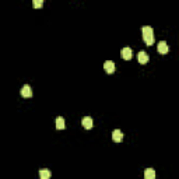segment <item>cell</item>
<instances>
[{
	"label": "cell",
	"instance_id": "9",
	"mask_svg": "<svg viewBox=\"0 0 179 179\" xmlns=\"http://www.w3.org/2000/svg\"><path fill=\"white\" fill-rule=\"evenodd\" d=\"M55 126H56V129H59V130L64 129V119H63V117H62V116L56 117V119H55Z\"/></svg>",
	"mask_w": 179,
	"mask_h": 179
},
{
	"label": "cell",
	"instance_id": "5",
	"mask_svg": "<svg viewBox=\"0 0 179 179\" xmlns=\"http://www.w3.org/2000/svg\"><path fill=\"white\" fill-rule=\"evenodd\" d=\"M103 69H105V71L108 74H112V73H115V63L112 60H106L103 63Z\"/></svg>",
	"mask_w": 179,
	"mask_h": 179
},
{
	"label": "cell",
	"instance_id": "2",
	"mask_svg": "<svg viewBox=\"0 0 179 179\" xmlns=\"http://www.w3.org/2000/svg\"><path fill=\"white\" fill-rule=\"evenodd\" d=\"M157 48H158V52L161 53V55H167L168 52H169V46H168V44L165 41H161L158 42V45H157Z\"/></svg>",
	"mask_w": 179,
	"mask_h": 179
},
{
	"label": "cell",
	"instance_id": "10",
	"mask_svg": "<svg viewBox=\"0 0 179 179\" xmlns=\"http://www.w3.org/2000/svg\"><path fill=\"white\" fill-rule=\"evenodd\" d=\"M144 178L145 179H154V178H155V171H154L153 168H148V169H145Z\"/></svg>",
	"mask_w": 179,
	"mask_h": 179
},
{
	"label": "cell",
	"instance_id": "3",
	"mask_svg": "<svg viewBox=\"0 0 179 179\" xmlns=\"http://www.w3.org/2000/svg\"><path fill=\"white\" fill-rule=\"evenodd\" d=\"M112 140H113L115 143H120L123 140V133L119 129H115V130L112 131Z\"/></svg>",
	"mask_w": 179,
	"mask_h": 179
},
{
	"label": "cell",
	"instance_id": "12",
	"mask_svg": "<svg viewBox=\"0 0 179 179\" xmlns=\"http://www.w3.org/2000/svg\"><path fill=\"white\" fill-rule=\"evenodd\" d=\"M32 6L34 8H41L44 6V0H32Z\"/></svg>",
	"mask_w": 179,
	"mask_h": 179
},
{
	"label": "cell",
	"instance_id": "11",
	"mask_svg": "<svg viewBox=\"0 0 179 179\" xmlns=\"http://www.w3.org/2000/svg\"><path fill=\"white\" fill-rule=\"evenodd\" d=\"M39 176H41V179H49L50 178V171L41 169V171H39Z\"/></svg>",
	"mask_w": 179,
	"mask_h": 179
},
{
	"label": "cell",
	"instance_id": "1",
	"mask_svg": "<svg viewBox=\"0 0 179 179\" xmlns=\"http://www.w3.org/2000/svg\"><path fill=\"white\" fill-rule=\"evenodd\" d=\"M141 32H143V41L145 42V45H148V46L154 45V31H153V28L148 27V25H144V27L141 28Z\"/></svg>",
	"mask_w": 179,
	"mask_h": 179
},
{
	"label": "cell",
	"instance_id": "4",
	"mask_svg": "<svg viewBox=\"0 0 179 179\" xmlns=\"http://www.w3.org/2000/svg\"><path fill=\"white\" fill-rule=\"evenodd\" d=\"M21 95L24 98H31L32 97V90H31V87L28 85V84H25V85H22V88H21Z\"/></svg>",
	"mask_w": 179,
	"mask_h": 179
},
{
	"label": "cell",
	"instance_id": "8",
	"mask_svg": "<svg viewBox=\"0 0 179 179\" xmlns=\"http://www.w3.org/2000/svg\"><path fill=\"white\" fill-rule=\"evenodd\" d=\"M137 59H139V63H140V64H145L148 60H150V56H148L145 52H143V50H141V52H139V56H137Z\"/></svg>",
	"mask_w": 179,
	"mask_h": 179
},
{
	"label": "cell",
	"instance_id": "7",
	"mask_svg": "<svg viewBox=\"0 0 179 179\" xmlns=\"http://www.w3.org/2000/svg\"><path fill=\"white\" fill-rule=\"evenodd\" d=\"M120 56H122V59H125V60H130L131 59V49L130 48H123V49L120 50Z\"/></svg>",
	"mask_w": 179,
	"mask_h": 179
},
{
	"label": "cell",
	"instance_id": "6",
	"mask_svg": "<svg viewBox=\"0 0 179 179\" xmlns=\"http://www.w3.org/2000/svg\"><path fill=\"white\" fill-rule=\"evenodd\" d=\"M81 123H83L84 129H87V130H90V129H92V126H94V122H92V117H90V116L83 117V120H81Z\"/></svg>",
	"mask_w": 179,
	"mask_h": 179
}]
</instances>
